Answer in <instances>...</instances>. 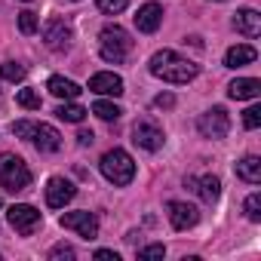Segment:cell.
Wrapping results in <instances>:
<instances>
[{"label":"cell","mask_w":261,"mask_h":261,"mask_svg":"<svg viewBox=\"0 0 261 261\" xmlns=\"http://www.w3.org/2000/svg\"><path fill=\"white\" fill-rule=\"evenodd\" d=\"M148 68H151L154 77H160L163 83H172V86L191 83V80L200 74V65H197V62H191V59H185V56H178V53H172V49L154 53L151 62H148Z\"/></svg>","instance_id":"6da1fadb"},{"label":"cell","mask_w":261,"mask_h":261,"mask_svg":"<svg viewBox=\"0 0 261 261\" xmlns=\"http://www.w3.org/2000/svg\"><path fill=\"white\" fill-rule=\"evenodd\" d=\"M13 133L19 139H31L34 148L40 154H56L62 148V136H59V129L49 126V123H31V120H19L13 123Z\"/></svg>","instance_id":"7a4b0ae2"},{"label":"cell","mask_w":261,"mask_h":261,"mask_svg":"<svg viewBox=\"0 0 261 261\" xmlns=\"http://www.w3.org/2000/svg\"><path fill=\"white\" fill-rule=\"evenodd\" d=\"M98 166H101V175H105L111 185H117V188H126L129 181L136 178V163H133V157H129L123 148L108 151Z\"/></svg>","instance_id":"3957f363"},{"label":"cell","mask_w":261,"mask_h":261,"mask_svg":"<svg viewBox=\"0 0 261 261\" xmlns=\"http://www.w3.org/2000/svg\"><path fill=\"white\" fill-rule=\"evenodd\" d=\"M98 49H101L105 62L117 65V62H126V56L133 53V40H129V34L120 25H105L98 34Z\"/></svg>","instance_id":"277c9868"},{"label":"cell","mask_w":261,"mask_h":261,"mask_svg":"<svg viewBox=\"0 0 261 261\" xmlns=\"http://www.w3.org/2000/svg\"><path fill=\"white\" fill-rule=\"evenodd\" d=\"M0 185L10 194H19L31 185V169L16 154H0Z\"/></svg>","instance_id":"5b68a950"},{"label":"cell","mask_w":261,"mask_h":261,"mask_svg":"<svg viewBox=\"0 0 261 261\" xmlns=\"http://www.w3.org/2000/svg\"><path fill=\"white\" fill-rule=\"evenodd\" d=\"M197 129H200V136H206V139H224L230 133V117H227L224 108H212V111L200 114Z\"/></svg>","instance_id":"8992f818"},{"label":"cell","mask_w":261,"mask_h":261,"mask_svg":"<svg viewBox=\"0 0 261 261\" xmlns=\"http://www.w3.org/2000/svg\"><path fill=\"white\" fill-rule=\"evenodd\" d=\"M7 218H10L13 230H19L22 237H31V233L37 230V224H40V212H37L34 206H28V203H16V206H10Z\"/></svg>","instance_id":"52a82bcc"},{"label":"cell","mask_w":261,"mask_h":261,"mask_svg":"<svg viewBox=\"0 0 261 261\" xmlns=\"http://www.w3.org/2000/svg\"><path fill=\"white\" fill-rule=\"evenodd\" d=\"M133 142L145 151H160L163 148V129L151 120H136L133 126Z\"/></svg>","instance_id":"ba28073f"},{"label":"cell","mask_w":261,"mask_h":261,"mask_svg":"<svg viewBox=\"0 0 261 261\" xmlns=\"http://www.w3.org/2000/svg\"><path fill=\"white\" fill-rule=\"evenodd\" d=\"M59 224H62L65 230H77V233L86 237V240H92V237L98 233V221H95L92 212H65V215L59 218Z\"/></svg>","instance_id":"9c48e42d"},{"label":"cell","mask_w":261,"mask_h":261,"mask_svg":"<svg viewBox=\"0 0 261 261\" xmlns=\"http://www.w3.org/2000/svg\"><path fill=\"white\" fill-rule=\"evenodd\" d=\"M74 194H77V188L62 175L46 181V206H53V209H65V203H71Z\"/></svg>","instance_id":"30bf717a"},{"label":"cell","mask_w":261,"mask_h":261,"mask_svg":"<svg viewBox=\"0 0 261 261\" xmlns=\"http://www.w3.org/2000/svg\"><path fill=\"white\" fill-rule=\"evenodd\" d=\"M43 40H46L49 49L65 53V49L71 46V28H68L62 19H49V22L43 25Z\"/></svg>","instance_id":"8fae6325"},{"label":"cell","mask_w":261,"mask_h":261,"mask_svg":"<svg viewBox=\"0 0 261 261\" xmlns=\"http://www.w3.org/2000/svg\"><path fill=\"white\" fill-rule=\"evenodd\" d=\"M160 25H163V10H160V4H145V7H139V13H136V28H139L142 34H154Z\"/></svg>","instance_id":"7c38bea8"},{"label":"cell","mask_w":261,"mask_h":261,"mask_svg":"<svg viewBox=\"0 0 261 261\" xmlns=\"http://www.w3.org/2000/svg\"><path fill=\"white\" fill-rule=\"evenodd\" d=\"M169 221H172L175 230H188L200 221V212L191 203H169Z\"/></svg>","instance_id":"4fadbf2b"},{"label":"cell","mask_w":261,"mask_h":261,"mask_svg":"<svg viewBox=\"0 0 261 261\" xmlns=\"http://www.w3.org/2000/svg\"><path fill=\"white\" fill-rule=\"evenodd\" d=\"M89 89L92 92H98V95H123V80L117 77V74H111V71H101V74H95L92 80H89Z\"/></svg>","instance_id":"5bb4252c"},{"label":"cell","mask_w":261,"mask_h":261,"mask_svg":"<svg viewBox=\"0 0 261 261\" xmlns=\"http://www.w3.org/2000/svg\"><path fill=\"white\" fill-rule=\"evenodd\" d=\"M227 95L237 98V101L258 98V95H261V80H255V77H237V80L227 86Z\"/></svg>","instance_id":"9a60e30c"},{"label":"cell","mask_w":261,"mask_h":261,"mask_svg":"<svg viewBox=\"0 0 261 261\" xmlns=\"http://www.w3.org/2000/svg\"><path fill=\"white\" fill-rule=\"evenodd\" d=\"M188 188H194L206 203H215L218 197H221V181L215 178V175H203V178H188L185 181Z\"/></svg>","instance_id":"2e32d148"},{"label":"cell","mask_w":261,"mask_h":261,"mask_svg":"<svg viewBox=\"0 0 261 261\" xmlns=\"http://www.w3.org/2000/svg\"><path fill=\"white\" fill-rule=\"evenodd\" d=\"M233 28L243 34V37H258L261 34V16L255 10H240L233 16Z\"/></svg>","instance_id":"e0dca14e"},{"label":"cell","mask_w":261,"mask_h":261,"mask_svg":"<svg viewBox=\"0 0 261 261\" xmlns=\"http://www.w3.org/2000/svg\"><path fill=\"white\" fill-rule=\"evenodd\" d=\"M255 59H258L255 46H249V43H237V46H230V49H227L224 65H227V68H243V65H252Z\"/></svg>","instance_id":"ac0fdd59"},{"label":"cell","mask_w":261,"mask_h":261,"mask_svg":"<svg viewBox=\"0 0 261 261\" xmlns=\"http://www.w3.org/2000/svg\"><path fill=\"white\" fill-rule=\"evenodd\" d=\"M46 89L56 95V98H77L80 95V86L74 80H65V77H49Z\"/></svg>","instance_id":"d6986e66"},{"label":"cell","mask_w":261,"mask_h":261,"mask_svg":"<svg viewBox=\"0 0 261 261\" xmlns=\"http://www.w3.org/2000/svg\"><path fill=\"white\" fill-rule=\"evenodd\" d=\"M237 175H240L243 181H249V185H258V181H261V160H258V157H243V160L237 163Z\"/></svg>","instance_id":"ffe728a7"},{"label":"cell","mask_w":261,"mask_h":261,"mask_svg":"<svg viewBox=\"0 0 261 261\" xmlns=\"http://www.w3.org/2000/svg\"><path fill=\"white\" fill-rule=\"evenodd\" d=\"M86 114H89V111L80 108V105H59V108H56V117H59V120H68V123H83Z\"/></svg>","instance_id":"44dd1931"},{"label":"cell","mask_w":261,"mask_h":261,"mask_svg":"<svg viewBox=\"0 0 261 261\" xmlns=\"http://www.w3.org/2000/svg\"><path fill=\"white\" fill-rule=\"evenodd\" d=\"M92 114H95L98 120H108V123H111V120H117V117H120L123 111H120V108H117L114 101H105V98H98V101L92 105Z\"/></svg>","instance_id":"7402d4cb"},{"label":"cell","mask_w":261,"mask_h":261,"mask_svg":"<svg viewBox=\"0 0 261 261\" xmlns=\"http://www.w3.org/2000/svg\"><path fill=\"white\" fill-rule=\"evenodd\" d=\"M25 74H28V68H25V65H19V62H4V65H0V77L10 80V83L25 80Z\"/></svg>","instance_id":"603a6c76"},{"label":"cell","mask_w":261,"mask_h":261,"mask_svg":"<svg viewBox=\"0 0 261 261\" xmlns=\"http://www.w3.org/2000/svg\"><path fill=\"white\" fill-rule=\"evenodd\" d=\"M16 105H19V108H28V111H37V108H40V92H34V89H19Z\"/></svg>","instance_id":"cb8c5ba5"},{"label":"cell","mask_w":261,"mask_h":261,"mask_svg":"<svg viewBox=\"0 0 261 261\" xmlns=\"http://www.w3.org/2000/svg\"><path fill=\"white\" fill-rule=\"evenodd\" d=\"M37 28H40V25H37V16H34V13H28V10L19 13V31H22V34L31 37V34H37Z\"/></svg>","instance_id":"d4e9b609"},{"label":"cell","mask_w":261,"mask_h":261,"mask_svg":"<svg viewBox=\"0 0 261 261\" xmlns=\"http://www.w3.org/2000/svg\"><path fill=\"white\" fill-rule=\"evenodd\" d=\"M246 218L249 221H261V194L246 197Z\"/></svg>","instance_id":"484cf974"},{"label":"cell","mask_w":261,"mask_h":261,"mask_svg":"<svg viewBox=\"0 0 261 261\" xmlns=\"http://www.w3.org/2000/svg\"><path fill=\"white\" fill-rule=\"evenodd\" d=\"M243 126H246V129H258V126H261V108H258V105H252V108L243 111Z\"/></svg>","instance_id":"4316f807"},{"label":"cell","mask_w":261,"mask_h":261,"mask_svg":"<svg viewBox=\"0 0 261 261\" xmlns=\"http://www.w3.org/2000/svg\"><path fill=\"white\" fill-rule=\"evenodd\" d=\"M95 4H98V10H101V13L117 16V13H123V10H126L129 0H95Z\"/></svg>","instance_id":"83f0119b"},{"label":"cell","mask_w":261,"mask_h":261,"mask_svg":"<svg viewBox=\"0 0 261 261\" xmlns=\"http://www.w3.org/2000/svg\"><path fill=\"white\" fill-rule=\"evenodd\" d=\"M166 255V246L163 243H154V246H145L142 252H139V258H163Z\"/></svg>","instance_id":"f1b7e54d"},{"label":"cell","mask_w":261,"mask_h":261,"mask_svg":"<svg viewBox=\"0 0 261 261\" xmlns=\"http://www.w3.org/2000/svg\"><path fill=\"white\" fill-rule=\"evenodd\" d=\"M49 258H74V246H68V243H59V246H53Z\"/></svg>","instance_id":"f546056e"},{"label":"cell","mask_w":261,"mask_h":261,"mask_svg":"<svg viewBox=\"0 0 261 261\" xmlns=\"http://www.w3.org/2000/svg\"><path fill=\"white\" fill-rule=\"evenodd\" d=\"M154 108H166V111L175 108V95H172V92H160V95L154 98Z\"/></svg>","instance_id":"4dcf8cb0"},{"label":"cell","mask_w":261,"mask_h":261,"mask_svg":"<svg viewBox=\"0 0 261 261\" xmlns=\"http://www.w3.org/2000/svg\"><path fill=\"white\" fill-rule=\"evenodd\" d=\"M77 142L86 148V145H92L95 142V136H92V129H80V136H77Z\"/></svg>","instance_id":"1f68e13d"},{"label":"cell","mask_w":261,"mask_h":261,"mask_svg":"<svg viewBox=\"0 0 261 261\" xmlns=\"http://www.w3.org/2000/svg\"><path fill=\"white\" fill-rule=\"evenodd\" d=\"M95 258H98V261H117L120 255H117V252H111V249H98V252H95Z\"/></svg>","instance_id":"d6a6232c"},{"label":"cell","mask_w":261,"mask_h":261,"mask_svg":"<svg viewBox=\"0 0 261 261\" xmlns=\"http://www.w3.org/2000/svg\"><path fill=\"white\" fill-rule=\"evenodd\" d=\"M0 206H4V200H0Z\"/></svg>","instance_id":"836d02e7"},{"label":"cell","mask_w":261,"mask_h":261,"mask_svg":"<svg viewBox=\"0 0 261 261\" xmlns=\"http://www.w3.org/2000/svg\"><path fill=\"white\" fill-rule=\"evenodd\" d=\"M25 4H31V0H25Z\"/></svg>","instance_id":"e575fe53"}]
</instances>
